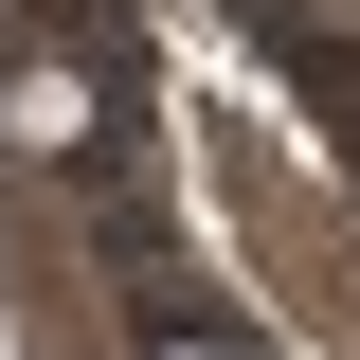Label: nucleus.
<instances>
[{
    "instance_id": "nucleus-1",
    "label": "nucleus",
    "mask_w": 360,
    "mask_h": 360,
    "mask_svg": "<svg viewBox=\"0 0 360 360\" xmlns=\"http://www.w3.org/2000/svg\"><path fill=\"white\" fill-rule=\"evenodd\" d=\"M162 360H234V342H162Z\"/></svg>"
}]
</instances>
